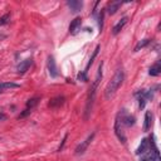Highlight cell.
Returning <instances> with one entry per match:
<instances>
[{
  "label": "cell",
  "mask_w": 161,
  "mask_h": 161,
  "mask_svg": "<svg viewBox=\"0 0 161 161\" xmlns=\"http://www.w3.org/2000/svg\"><path fill=\"white\" fill-rule=\"evenodd\" d=\"M102 79V63L99 64L98 67V73L89 88V92H88V96H87V103H86V108H84V119H87L89 117V113H91V109H92V106H93V102H94V98H96V93H97V88H98V84Z\"/></svg>",
  "instance_id": "obj_1"
},
{
  "label": "cell",
  "mask_w": 161,
  "mask_h": 161,
  "mask_svg": "<svg viewBox=\"0 0 161 161\" xmlns=\"http://www.w3.org/2000/svg\"><path fill=\"white\" fill-rule=\"evenodd\" d=\"M125 79V73L122 69H117L114 75L112 77V79L108 82V84L104 88V97L107 99H109L111 97H113V94L116 93V91L119 88V86L123 83Z\"/></svg>",
  "instance_id": "obj_2"
},
{
  "label": "cell",
  "mask_w": 161,
  "mask_h": 161,
  "mask_svg": "<svg viewBox=\"0 0 161 161\" xmlns=\"http://www.w3.org/2000/svg\"><path fill=\"white\" fill-rule=\"evenodd\" d=\"M151 145H152V150L147 151L146 153H143L145 156L141 158V161H160V156H158V151L155 146V143L151 141Z\"/></svg>",
  "instance_id": "obj_3"
},
{
  "label": "cell",
  "mask_w": 161,
  "mask_h": 161,
  "mask_svg": "<svg viewBox=\"0 0 161 161\" xmlns=\"http://www.w3.org/2000/svg\"><path fill=\"white\" fill-rule=\"evenodd\" d=\"M118 118H119L121 123L127 126V127H131L135 125V117L131 116L130 113H127L126 111H122L121 113H118Z\"/></svg>",
  "instance_id": "obj_4"
},
{
  "label": "cell",
  "mask_w": 161,
  "mask_h": 161,
  "mask_svg": "<svg viewBox=\"0 0 161 161\" xmlns=\"http://www.w3.org/2000/svg\"><path fill=\"white\" fill-rule=\"evenodd\" d=\"M93 137H94V132H93V133H91V135H89L84 141H82V142L77 146V148H75V155H82V153L87 150V147L89 146V143L92 142Z\"/></svg>",
  "instance_id": "obj_5"
},
{
  "label": "cell",
  "mask_w": 161,
  "mask_h": 161,
  "mask_svg": "<svg viewBox=\"0 0 161 161\" xmlns=\"http://www.w3.org/2000/svg\"><path fill=\"white\" fill-rule=\"evenodd\" d=\"M122 126H123V125L121 123V121H119V118H118V116H117L116 122H114V132H116L118 140H119L122 143H125V142H126V136H125V132H123Z\"/></svg>",
  "instance_id": "obj_6"
},
{
  "label": "cell",
  "mask_w": 161,
  "mask_h": 161,
  "mask_svg": "<svg viewBox=\"0 0 161 161\" xmlns=\"http://www.w3.org/2000/svg\"><path fill=\"white\" fill-rule=\"evenodd\" d=\"M31 64H33V59H31V58H26L25 60L20 62V64L16 67V72H18L19 74H23V73H25V72L30 68Z\"/></svg>",
  "instance_id": "obj_7"
},
{
  "label": "cell",
  "mask_w": 161,
  "mask_h": 161,
  "mask_svg": "<svg viewBox=\"0 0 161 161\" xmlns=\"http://www.w3.org/2000/svg\"><path fill=\"white\" fill-rule=\"evenodd\" d=\"M48 70H49V74L50 77L55 78L58 77V69H57V64H55V60L52 55L48 57Z\"/></svg>",
  "instance_id": "obj_8"
},
{
  "label": "cell",
  "mask_w": 161,
  "mask_h": 161,
  "mask_svg": "<svg viewBox=\"0 0 161 161\" xmlns=\"http://www.w3.org/2000/svg\"><path fill=\"white\" fill-rule=\"evenodd\" d=\"M80 25H82V19L80 18H74L69 25V33L70 34H77V31L80 29Z\"/></svg>",
  "instance_id": "obj_9"
},
{
  "label": "cell",
  "mask_w": 161,
  "mask_h": 161,
  "mask_svg": "<svg viewBox=\"0 0 161 161\" xmlns=\"http://www.w3.org/2000/svg\"><path fill=\"white\" fill-rule=\"evenodd\" d=\"M148 150H150V141H148L147 138H143V140L141 141V145L138 146L136 153H137V155H143V153H146Z\"/></svg>",
  "instance_id": "obj_10"
},
{
  "label": "cell",
  "mask_w": 161,
  "mask_h": 161,
  "mask_svg": "<svg viewBox=\"0 0 161 161\" xmlns=\"http://www.w3.org/2000/svg\"><path fill=\"white\" fill-rule=\"evenodd\" d=\"M121 5H122L121 1H111V3L107 5V9H104V10H107V13L112 15V14H114V13L119 9Z\"/></svg>",
  "instance_id": "obj_11"
},
{
  "label": "cell",
  "mask_w": 161,
  "mask_h": 161,
  "mask_svg": "<svg viewBox=\"0 0 161 161\" xmlns=\"http://www.w3.org/2000/svg\"><path fill=\"white\" fill-rule=\"evenodd\" d=\"M63 103H64V97H63V96H58V97H54L53 99H50L49 107L57 108V107H60Z\"/></svg>",
  "instance_id": "obj_12"
},
{
  "label": "cell",
  "mask_w": 161,
  "mask_h": 161,
  "mask_svg": "<svg viewBox=\"0 0 161 161\" xmlns=\"http://www.w3.org/2000/svg\"><path fill=\"white\" fill-rule=\"evenodd\" d=\"M67 5L70 8V10H72L73 13H77V11H79V10L82 9V3H80V1L69 0V1H67Z\"/></svg>",
  "instance_id": "obj_13"
},
{
  "label": "cell",
  "mask_w": 161,
  "mask_h": 161,
  "mask_svg": "<svg viewBox=\"0 0 161 161\" xmlns=\"http://www.w3.org/2000/svg\"><path fill=\"white\" fill-rule=\"evenodd\" d=\"M126 23H127V18H126V16H123V18H122V19H121V20H119V21H118V23H117V24L113 26L112 33H113L114 35H116V34H118V33L121 31V29H122V28L126 25Z\"/></svg>",
  "instance_id": "obj_14"
},
{
  "label": "cell",
  "mask_w": 161,
  "mask_h": 161,
  "mask_svg": "<svg viewBox=\"0 0 161 161\" xmlns=\"http://www.w3.org/2000/svg\"><path fill=\"white\" fill-rule=\"evenodd\" d=\"M13 88H19V84L13 83V82H3V83H0V92H4L6 89H13Z\"/></svg>",
  "instance_id": "obj_15"
},
{
  "label": "cell",
  "mask_w": 161,
  "mask_h": 161,
  "mask_svg": "<svg viewBox=\"0 0 161 161\" xmlns=\"http://www.w3.org/2000/svg\"><path fill=\"white\" fill-rule=\"evenodd\" d=\"M151 119H152V114L150 111L146 112L145 114V123H143V131H148V128L151 127Z\"/></svg>",
  "instance_id": "obj_16"
},
{
  "label": "cell",
  "mask_w": 161,
  "mask_h": 161,
  "mask_svg": "<svg viewBox=\"0 0 161 161\" xmlns=\"http://www.w3.org/2000/svg\"><path fill=\"white\" fill-rule=\"evenodd\" d=\"M160 72H161V64H160V62H156L151 68H150V75H158L160 74Z\"/></svg>",
  "instance_id": "obj_17"
},
{
  "label": "cell",
  "mask_w": 161,
  "mask_h": 161,
  "mask_svg": "<svg viewBox=\"0 0 161 161\" xmlns=\"http://www.w3.org/2000/svg\"><path fill=\"white\" fill-rule=\"evenodd\" d=\"M98 50H99V45H97V47H96V49H94V52H93V54H92V57H91V59H89V62H88V64H87V67H86V70H84V73H86V74H87V72H88V68L92 65V63H93L94 58L97 57Z\"/></svg>",
  "instance_id": "obj_18"
},
{
  "label": "cell",
  "mask_w": 161,
  "mask_h": 161,
  "mask_svg": "<svg viewBox=\"0 0 161 161\" xmlns=\"http://www.w3.org/2000/svg\"><path fill=\"white\" fill-rule=\"evenodd\" d=\"M150 43V39H143V40H141V42H138L137 44H136V47H135V52H138L140 49H142V48H145L147 44Z\"/></svg>",
  "instance_id": "obj_19"
},
{
  "label": "cell",
  "mask_w": 161,
  "mask_h": 161,
  "mask_svg": "<svg viewBox=\"0 0 161 161\" xmlns=\"http://www.w3.org/2000/svg\"><path fill=\"white\" fill-rule=\"evenodd\" d=\"M39 98L38 97H35V98H31V99H29L28 102H26V108H30V109H33L38 103H39Z\"/></svg>",
  "instance_id": "obj_20"
},
{
  "label": "cell",
  "mask_w": 161,
  "mask_h": 161,
  "mask_svg": "<svg viewBox=\"0 0 161 161\" xmlns=\"http://www.w3.org/2000/svg\"><path fill=\"white\" fill-rule=\"evenodd\" d=\"M103 18H104V9H102L99 11V14H98V26H99L101 30L103 28Z\"/></svg>",
  "instance_id": "obj_21"
},
{
  "label": "cell",
  "mask_w": 161,
  "mask_h": 161,
  "mask_svg": "<svg viewBox=\"0 0 161 161\" xmlns=\"http://www.w3.org/2000/svg\"><path fill=\"white\" fill-rule=\"evenodd\" d=\"M9 20H10V14H5V15H3V16L0 18V25H5V24H8Z\"/></svg>",
  "instance_id": "obj_22"
},
{
  "label": "cell",
  "mask_w": 161,
  "mask_h": 161,
  "mask_svg": "<svg viewBox=\"0 0 161 161\" xmlns=\"http://www.w3.org/2000/svg\"><path fill=\"white\" fill-rule=\"evenodd\" d=\"M30 112H31V109H30V108H25V109L19 114V118H24V117H26L28 114H30Z\"/></svg>",
  "instance_id": "obj_23"
},
{
  "label": "cell",
  "mask_w": 161,
  "mask_h": 161,
  "mask_svg": "<svg viewBox=\"0 0 161 161\" xmlns=\"http://www.w3.org/2000/svg\"><path fill=\"white\" fill-rule=\"evenodd\" d=\"M78 78L82 79V80H87V75H86V73H79V74H78Z\"/></svg>",
  "instance_id": "obj_24"
},
{
  "label": "cell",
  "mask_w": 161,
  "mask_h": 161,
  "mask_svg": "<svg viewBox=\"0 0 161 161\" xmlns=\"http://www.w3.org/2000/svg\"><path fill=\"white\" fill-rule=\"evenodd\" d=\"M5 118H6V116L4 113H0V121H4Z\"/></svg>",
  "instance_id": "obj_25"
},
{
  "label": "cell",
  "mask_w": 161,
  "mask_h": 161,
  "mask_svg": "<svg viewBox=\"0 0 161 161\" xmlns=\"http://www.w3.org/2000/svg\"><path fill=\"white\" fill-rule=\"evenodd\" d=\"M5 38V34H0V39H4Z\"/></svg>",
  "instance_id": "obj_26"
}]
</instances>
